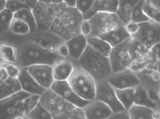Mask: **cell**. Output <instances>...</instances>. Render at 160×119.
Listing matches in <instances>:
<instances>
[{
  "instance_id": "cell-1",
  "label": "cell",
  "mask_w": 160,
  "mask_h": 119,
  "mask_svg": "<svg viewBox=\"0 0 160 119\" xmlns=\"http://www.w3.org/2000/svg\"><path fill=\"white\" fill-rule=\"evenodd\" d=\"M41 95L22 90L0 99V119H27L30 112L39 102Z\"/></svg>"
},
{
  "instance_id": "cell-2",
  "label": "cell",
  "mask_w": 160,
  "mask_h": 119,
  "mask_svg": "<svg viewBox=\"0 0 160 119\" xmlns=\"http://www.w3.org/2000/svg\"><path fill=\"white\" fill-rule=\"evenodd\" d=\"M89 73L96 82L106 80L112 74L109 57L101 54L88 44L79 59L73 63Z\"/></svg>"
},
{
  "instance_id": "cell-3",
  "label": "cell",
  "mask_w": 160,
  "mask_h": 119,
  "mask_svg": "<svg viewBox=\"0 0 160 119\" xmlns=\"http://www.w3.org/2000/svg\"><path fill=\"white\" fill-rule=\"evenodd\" d=\"M17 50V60L15 63L19 68L36 64L53 66L63 59L57 52H53L35 43H28Z\"/></svg>"
},
{
  "instance_id": "cell-4",
  "label": "cell",
  "mask_w": 160,
  "mask_h": 119,
  "mask_svg": "<svg viewBox=\"0 0 160 119\" xmlns=\"http://www.w3.org/2000/svg\"><path fill=\"white\" fill-rule=\"evenodd\" d=\"M82 14L76 8L67 7L57 16L50 30L65 41L81 34Z\"/></svg>"
},
{
  "instance_id": "cell-5",
  "label": "cell",
  "mask_w": 160,
  "mask_h": 119,
  "mask_svg": "<svg viewBox=\"0 0 160 119\" xmlns=\"http://www.w3.org/2000/svg\"><path fill=\"white\" fill-rule=\"evenodd\" d=\"M67 6L63 2H53L38 1L32 9L38 30H50L60 12Z\"/></svg>"
},
{
  "instance_id": "cell-6",
  "label": "cell",
  "mask_w": 160,
  "mask_h": 119,
  "mask_svg": "<svg viewBox=\"0 0 160 119\" xmlns=\"http://www.w3.org/2000/svg\"><path fill=\"white\" fill-rule=\"evenodd\" d=\"M68 81L74 91L81 98L89 101L95 99L96 82L83 69L79 66H74Z\"/></svg>"
},
{
  "instance_id": "cell-7",
  "label": "cell",
  "mask_w": 160,
  "mask_h": 119,
  "mask_svg": "<svg viewBox=\"0 0 160 119\" xmlns=\"http://www.w3.org/2000/svg\"><path fill=\"white\" fill-rule=\"evenodd\" d=\"M39 102L49 113L52 119H58L77 107L50 88L41 96Z\"/></svg>"
},
{
  "instance_id": "cell-8",
  "label": "cell",
  "mask_w": 160,
  "mask_h": 119,
  "mask_svg": "<svg viewBox=\"0 0 160 119\" xmlns=\"http://www.w3.org/2000/svg\"><path fill=\"white\" fill-rule=\"evenodd\" d=\"M92 31L89 37H99L103 34L125 25L116 13L98 12L89 20Z\"/></svg>"
},
{
  "instance_id": "cell-9",
  "label": "cell",
  "mask_w": 160,
  "mask_h": 119,
  "mask_svg": "<svg viewBox=\"0 0 160 119\" xmlns=\"http://www.w3.org/2000/svg\"><path fill=\"white\" fill-rule=\"evenodd\" d=\"M140 85L148 92L158 93L160 89V61L153 59L144 68L136 72Z\"/></svg>"
},
{
  "instance_id": "cell-10",
  "label": "cell",
  "mask_w": 160,
  "mask_h": 119,
  "mask_svg": "<svg viewBox=\"0 0 160 119\" xmlns=\"http://www.w3.org/2000/svg\"><path fill=\"white\" fill-rule=\"evenodd\" d=\"M139 25L138 31L131 36L132 38L139 40L148 49L160 43V23L150 20Z\"/></svg>"
},
{
  "instance_id": "cell-11",
  "label": "cell",
  "mask_w": 160,
  "mask_h": 119,
  "mask_svg": "<svg viewBox=\"0 0 160 119\" xmlns=\"http://www.w3.org/2000/svg\"><path fill=\"white\" fill-rule=\"evenodd\" d=\"M94 99L107 104L116 113L126 110L118 100L115 89L107 80L96 82V91Z\"/></svg>"
},
{
  "instance_id": "cell-12",
  "label": "cell",
  "mask_w": 160,
  "mask_h": 119,
  "mask_svg": "<svg viewBox=\"0 0 160 119\" xmlns=\"http://www.w3.org/2000/svg\"><path fill=\"white\" fill-rule=\"evenodd\" d=\"M131 37L112 48L109 57L112 73L129 68L131 60L128 46Z\"/></svg>"
},
{
  "instance_id": "cell-13",
  "label": "cell",
  "mask_w": 160,
  "mask_h": 119,
  "mask_svg": "<svg viewBox=\"0 0 160 119\" xmlns=\"http://www.w3.org/2000/svg\"><path fill=\"white\" fill-rule=\"evenodd\" d=\"M50 89L77 107L83 108L91 101L79 97L72 88L68 80H54Z\"/></svg>"
},
{
  "instance_id": "cell-14",
  "label": "cell",
  "mask_w": 160,
  "mask_h": 119,
  "mask_svg": "<svg viewBox=\"0 0 160 119\" xmlns=\"http://www.w3.org/2000/svg\"><path fill=\"white\" fill-rule=\"evenodd\" d=\"M107 80L114 89L135 88L140 84L136 74L129 68L112 73Z\"/></svg>"
},
{
  "instance_id": "cell-15",
  "label": "cell",
  "mask_w": 160,
  "mask_h": 119,
  "mask_svg": "<svg viewBox=\"0 0 160 119\" xmlns=\"http://www.w3.org/2000/svg\"><path fill=\"white\" fill-rule=\"evenodd\" d=\"M27 68L28 72L40 85L48 89L50 88L55 80L52 66L39 64Z\"/></svg>"
},
{
  "instance_id": "cell-16",
  "label": "cell",
  "mask_w": 160,
  "mask_h": 119,
  "mask_svg": "<svg viewBox=\"0 0 160 119\" xmlns=\"http://www.w3.org/2000/svg\"><path fill=\"white\" fill-rule=\"evenodd\" d=\"M82 108L87 119H109L113 114L111 109L107 104L95 99L91 101Z\"/></svg>"
},
{
  "instance_id": "cell-17",
  "label": "cell",
  "mask_w": 160,
  "mask_h": 119,
  "mask_svg": "<svg viewBox=\"0 0 160 119\" xmlns=\"http://www.w3.org/2000/svg\"><path fill=\"white\" fill-rule=\"evenodd\" d=\"M18 78L22 89L32 94L42 95L47 90L40 85L28 72L27 67L20 68Z\"/></svg>"
},
{
  "instance_id": "cell-18",
  "label": "cell",
  "mask_w": 160,
  "mask_h": 119,
  "mask_svg": "<svg viewBox=\"0 0 160 119\" xmlns=\"http://www.w3.org/2000/svg\"><path fill=\"white\" fill-rule=\"evenodd\" d=\"M69 50V57L74 61H77L85 50L88 45L87 38L80 34L66 41Z\"/></svg>"
},
{
  "instance_id": "cell-19",
  "label": "cell",
  "mask_w": 160,
  "mask_h": 119,
  "mask_svg": "<svg viewBox=\"0 0 160 119\" xmlns=\"http://www.w3.org/2000/svg\"><path fill=\"white\" fill-rule=\"evenodd\" d=\"M118 0H94L91 9L82 14L84 20H88L98 12L116 13Z\"/></svg>"
},
{
  "instance_id": "cell-20",
  "label": "cell",
  "mask_w": 160,
  "mask_h": 119,
  "mask_svg": "<svg viewBox=\"0 0 160 119\" xmlns=\"http://www.w3.org/2000/svg\"><path fill=\"white\" fill-rule=\"evenodd\" d=\"M99 37L113 48L131 38V36L126 30L125 25H123L106 32Z\"/></svg>"
},
{
  "instance_id": "cell-21",
  "label": "cell",
  "mask_w": 160,
  "mask_h": 119,
  "mask_svg": "<svg viewBox=\"0 0 160 119\" xmlns=\"http://www.w3.org/2000/svg\"><path fill=\"white\" fill-rule=\"evenodd\" d=\"M74 67L72 62L69 60L63 58L58 61L52 66L54 80H68Z\"/></svg>"
},
{
  "instance_id": "cell-22",
  "label": "cell",
  "mask_w": 160,
  "mask_h": 119,
  "mask_svg": "<svg viewBox=\"0 0 160 119\" xmlns=\"http://www.w3.org/2000/svg\"><path fill=\"white\" fill-rule=\"evenodd\" d=\"M140 0H118V9L116 13L125 25L131 21L133 10Z\"/></svg>"
},
{
  "instance_id": "cell-23",
  "label": "cell",
  "mask_w": 160,
  "mask_h": 119,
  "mask_svg": "<svg viewBox=\"0 0 160 119\" xmlns=\"http://www.w3.org/2000/svg\"><path fill=\"white\" fill-rule=\"evenodd\" d=\"M134 104L146 107L160 111V108L150 97L147 90L139 85L135 88Z\"/></svg>"
},
{
  "instance_id": "cell-24",
  "label": "cell",
  "mask_w": 160,
  "mask_h": 119,
  "mask_svg": "<svg viewBox=\"0 0 160 119\" xmlns=\"http://www.w3.org/2000/svg\"><path fill=\"white\" fill-rule=\"evenodd\" d=\"M149 50V49L140 41L131 37L128 46L131 62L144 59L147 56Z\"/></svg>"
},
{
  "instance_id": "cell-25",
  "label": "cell",
  "mask_w": 160,
  "mask_h": 119,
  "mask_svg": "<svg viewBox=\"0 0 160 119\" xmlns=\"http://www.w3.org/2000/svg\"><path fill=\"white\" fill-rule=\"evenodd\" d=\"M0 99L22 90L18 78L10 77L4 81L0 80Z\"/></svg>"
},
{
  "instance_id": "cell-26",
  "label": "cell",
  "mask_w": 160,
  "mask_h": 119,
  "mask_svg": "<svg viewBox=\"0 0 160 119\" xmlns=\"http://www.w3.org/2000/svg\"><path fill=\"white\" fill-rule=\"evenodd\" d=\"M87 38L88 44L101 54L109 57L112 47L108 43L99 37Z\"/></svg>"
},
{
  "instance_id": "cell-27",
  "label": "cell",
  "mask_w": 160,
  "mask_h": 119,
  "mask_svg": "<svg viewBox=\"0 0 160 119\" xmlns=\"http://www.w3.org/2000/svg\"><path fill=\"white\" fill-rule=\"evenodd\" d=\"M135 88L115 89L117 98L125 109L128 110L134 104Z\"/></svg>"
},
{
  "instance_id": "cell-28",
  "label": "cell",
  "mask_w": 160,
  "mask_h": 119,
  "mask_svg": "<svg viewBox=\"0 0 160 119\" xmlns=\"http://www.w3.org/2000/svg\"><path fill=\"white\" fill-rule=\"evenodd\" d=\"M154 110L134 104L128 110L130 119H153Z\"/></svg>"
},
{
  "instance_id": "cell-29",
  "label": "cell",
  "mask_w": 160,
  "mask_h": 119,
  "mask_svg": "<svg viewBox=\"0 0 160 119\" xmlns=\"http://www.w3.org/2000/svg\"><path fill=\"white\" fill-rule=\"evenodd\" d=\"M14 18L21 20L29 26L30 31L34 32L38 29L36 22L32 9H24L14 13Z\"/></svg>"
},
{
  "instance_id": "cell-30",
  "label": "cell",
  "mask_w": 160,
  "mask_h": 119,
  "mask_svg": "<svg viewBox=\"0 0 160 119\" xmlns=\"http://www.w3.org/2000/svg\"><path fill=\"white\" fill-rule=\"evenodd\" d=\"M145 0H140L135 6L132 11L131 21L138 24L150 20L144 13L143 7Z\"/></svg>"
},
{
  "instance_id": "cell-31",
  "label": "cell",
  "mask_w": 160,
  "mask_h": 119,
  "mask_svg": "<svg viewBox=\"0 0 160 119\" xmlns=\"http://www.w3.org/2000/svg\"><path fill=\"white\" fill-rule=\"evenodd\" d=\"M1 59L5 62L15 64L17 60V50L13 47L2 44L1 45Z\"/></svg>"
},
{
  "instance_id": "cell-32",
  "label": "cell",
  "mask_w": 160,
  "mask_h": 119,
  "mask_svg": "<svg viewBox=\"0 0 160 119\" xmlns=\"http://www.w3.org/2000/svg\"><path fill=\"white\" fill-rule=\"evenodd\" d=\"M27 119H52L49 113L39 102L29 112Z\"/></svg>"
},
{
  "instance_id": "cell-33",
  "label": "cell",
  "mask_w": 160,
  "mask_h": 119,
  "mask_svg": "<svg viewBox=\"0 0 160 119\" xmlns=\"http://www.w3.org/2000/svg\"><path fill=\"white\" fill-rule=\"evenodd\" d=\"M14 13L7 8L0 11V33L2 35L10 28Z\"/></svg>"
},
{
  "instance_id": "cell-34",
  "label": "cell",
  "mask_w": 160,
  "mask_h": 119,
  "mask_svg": "<svg viewBox=\"0 0 160 119\" xmlns=\"http://www.w3.org/2000/svg\"><path fill=\"white\" fill-rule=\"evenodd\" d=\"M143 10L150 20L160 23V10L156 7L150 1H145Z\"/></svg>"
},
{
  "instance_id": "cell-35",
  "label": "cell",
  "mask_w": 160,
  "mask_h": 119,
  "mask_svg": "<svg viewBox=\"0 0 160 119\" xmlns=\"http://www.w3.org/2000/svg\"><path fill=\"white\" fill-rule=\"evenodd\" d=\"M10 29L13 33L24 34L30 31L29 26L22 20L13 18L10 26Z\"/></svg>"
},
{
  "instance_id": "cell-36",
  "label": "cell",
  "mask_w": 160,
  "mask_h": 119,
  "mask_svg": "<svg viewBox=\"0 0 160 119\" xmlns=\"http://www.w3.org/2000/svg\"><path fill=\"white\" fill-rule=\"evenodd\" d=\"M58 119H86L82 108L76 107L70 111L58 117Z\"/></svg>"
},
{
  "instance_id": "cell-37",
  "label": "cell",
  "mask_w": 160,
  "mask_h": 119,
  "mask_svg": "<svg viewBox=\"0 0 160 119\" xmlns=\"http://www.w3.org/2000/svg\"><path fill=\"white\" fill-rule=\"evenodd\" d=\"M0 65L6 70L9 77L18 78L20 74V69L16 64L2 60L1 61Z\"/></svg>"
},
{
  "instance_id": "cell-38",
  "label": "cell",
  "mask_w": 160,
  "mask_h": 119,
  "mask_svg": "<svg viewBox=\"0 0 160 119\" xmlns=\"http://www.w3.org/2000/svg\"><path fill=\"white\" fill-rule=\"evenodd\" d=\"M6 8L13 13L24 9H32L26 3L19 1L14 0L7 1Z\"/></svg>"
},
{
  "instance_id": "cell-39",
  "label": "cell",
  "mask_w": 160,
  "mask_h": 119,
  "mask_svg": "<svg viewBox=\"0 0 160 119\" xmlns=\"http://www.w3.org/2000/svg\"><path fill=\"white\" fill-rule=\"evenodd\" d=\"M35 43L39 46L53 52H57L58 47L50 40L46 38H39L35 39Z\"/></svg>"
},
{
  "instance_id": "cell-40",
  "label": "cell",
  "mask_w": 160,
  "mask_h": 119,
  "mask_svg": "<svg viewBox=\"0 0 160 119\" xmlns=\"http://www.w3.org/2000/svg\"><path fill=\"white\" fill-rule=\"evenodd\" d=\"M94 0H76V7L82 14L91 8Z\"/></svg>"
},
{
  "instance_id": "cell-41",
  "label": "cell",
  "mask_w": 160,
  "mask_h": 119,
  "mask_svg": "<svg viewBox=\"0 0 160 119\" xmlns=\"http://www.w3.org/2000/svg\"><path fill=\"white\" fill-rule=\"evenodd\" d=\"M148 54L153 59L160 61V43L152 46L149 49Z\"/></svg>"
},
{
  "instance_id": "cell-42",
  "label": "cell",
  "mask_w": 160,
  "mask_h": 119,
  "mask_svg": "<svg viewBox=\"0 0 160 119\" xmlns=\"http://www.w3.org/2000/svg\"><path fill=\"white\" fill-rule=\"evenodd\" d=\"M92 27L88 20H83L81 26V34L87 37L90 34Z\"/></svg>"
},
{
  "instance_id": "cell-43",
  "label": "cell",
  "mask_w": 160,
  "mask_h": 119,
  "mask_svg": "<svg viewBox=\"0 0 160 119\" xmlns=\"http://www.w3.org/2000/svg\"><path fill=\"white\" fill-rule=\"evenodd\" d=\"M125 27L128 32L132 36L138 31L139 25V24L131 21L125 25Z\"/></svg>"
},
{
  "instance_id": "cell-44",
  "label": "cell",
  "mask_w": 160,
  "mask_h": 119,
  "mask_svg": "<svg viewBox=\"0 0 160 119\" xmlns=\"http://www.w3.org/2000/svg\"><path fill=\"white\" fill-rule=\"evenodd\" d=\"M57 52L61 57H66L69 56V50L66 43H62L58 47Z\"/></svg>"
},
{
  "instance_id": "cell-45",
  "label": "cell",
  "mask_w": 160,
  "mask_h": 119,
  "mask_svg": "<svg viewBox=\"0 0 160 119\" xmlns=\"http://www.w3.org/2000/svg\"><path fill=\"white\" fill-rule=\"evenodd\" d=\"M109 119H130L128 110L125 111L113 113Z\"/></svg>"
},
{
  "instance_id": "cell-46",
  "label": "cell",
  "mask_w": 160,
  "mask_h": 119,
  "mask_svg": "<svg viewBox=\"0 0 160 119\" xmlns=\"http://www.w3.org/2000/svg\"><path fill=\"white\" fill-rule=\"evenodd\" d=\"M9 77L6 70L3 67L0 66V80L4 81Z\"/></svg>"
},
{
  "instance_id": "cell-47",
  "label": "cell",
  "mask_w": 160,
  "mask_h": 119,
  "mask_svg": "<svg viewBox=\"0 0 160 119\" xmlns=\"http://www.w3.org/2000/svg\"><path fill=\"white\" fill-rule=\"evenodd\" d=\"M7 1L10 0H7ZM24 2L29 6L32 9L33 7L35 6L36 3L38 2V0H14Z\"/></svg>"
},
{
  "instance_id": "cell-48",
  "label": "cell",
  "mask_w": 160,
  "mask_h": 119,
  "mask_svg": "<svg viewBox=\"0 0 160 119\" xmlns=\"http://www.w3.org/2000/svg\"><path fill=\"white\" fill-rule=\"evenodd\" d=\"M66 4L67 7H76V0H62Z\"/></svg>"
},
{
  "instance_id": "cell-49",
  "label": "cell",
  "mask_w": 160,
  "mask_h": 119,
  "mask_svg": "<svg viewBox=\"0 0 160 119\" xmlns=\"http://www.w3.org/2000/svg\"><path fill=\"white\" fill-rule=\"evenodd\" d=\"M7 0H0V11L6 8Z\"/></svg>"
},
{
  "instance_id": "cell-50",
  "label": "cell",
  "mask_w": 160,
  "mask_h": 119,
  "mask_svg": "<svg viewBox=\"0 0 160 119\" xmlns=\"http://www.w3.org/2000/svg\"><path fill=\"white\" fill-rule=\"evenodd\" d=\"M150 1L156 7L160 10V0H151Z\"/></svg>"
},
{
  "instance_id": "cell-51",
  "label": "cell",
  "mask_w": 160,
  "mask_h": 119,
  "mask_svg": "<svg viewBox=\"0 0 160 119\" xmlns=\"http://www.w3.org/2000/svg\"><path fill=\"white\" fill-rule=\"evenodd\" d=\"M38 1L49 2H62V0H38Z\"/></svg>"
},
{
  "instance_id": "cell-52",
  "label": "cell",
  "mask_w": 160,
  "mask_h": 119,
  "mask_svg": "<svg viewBox=\"0 0 160 119\" xmlns=\"http://www.w3.org/2000/svg\"><path fill=\"white\" fill-rule=\"evenodd\" d=\"M158 96H159V98H160V89L159 90V91L158 92Z\"/></svg>"
},
{
  "instance_id": "cell-53",
  "label": "cell",
  "mask_w": 160,
  "mask_h": 119,
  "mask_svg": "<svg viewBox=\"0 0 160 119\" xmlns=\"http://www.w3.org/2000/svg\"><path fill=\"white\" fill-rule=\"evenodd\" d=\"M145 1H151V0H145Z\"/></svg>"
},
{
  "instance_id": "cell-54",
  "label": "cell",
  "mask_w": 160,
  "mask_h": 119,
  "mask_svg": "<svg viewBox=\"0 0 160 119\" xmlns=\"http://www.w3.org/2000/svg\"></svg>"
}]
</instances>
